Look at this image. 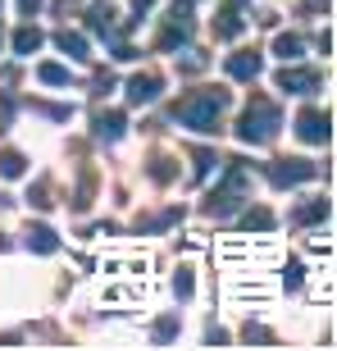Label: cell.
<instances>
[{
	"mask_svg": "<svg viewBox=\"0 0 337 351\" xmlns=\"http://www.w3.org/2000/svg\"><path fill=\"white\" fill-rule=\"evenodd\" d=\"M27 247L32 251H55V233L51 228H27Z\"/></svg>",
	"mask_w": 337,
	"mask_h": 351,
	"instance_id": "9",
	"label": "cell"
},
{
	"mask_svg": "<svg viewBox=\"0 0 337 351\" xmlns=\"http://www.w3.org/2000/svg\"><path fill=\"white\" fill-rule=\"evenodd\" d=\"M273 128H278V105L264 101V96H255L247 110V119H242V137L247 142H269Z\"/></svg>",
	"mask_w": 337,
	"mask_h": 351,
	"instance_id": "2",
	"label": "cell"
},
{
	"mask_svg": "<svg viewBox=\"0 0 337 351\" xmlns=\"http://www.w3.org/2000/svg\"><path fill=\"white\" fill-rule=\"evenodd\" d=\"M228 105V91H196V96H187V101H178V110L173 114L187 123V128L196 132H210L214 128V119H219V110Z\"/></svg>",
	"mask_w": 337,
	"mask_h": 351,
	"instance_id": "1",
	"label": "cell"
},
{
	"mask_svg": "<svg viewBox=\"0 0 337 351\" xmlns=\"http://www.w3.org/2000/svg\"><path fill=\"white\" fill-rule=\"evenodd\" d=\"M0 173H5V178H18V173H23V156L5 151V156H0Z\"/></svg>",
	"mask_w": 337,
	"mask_h": 351,
	"instance_id": "12",
	"label": "cell"
},
{
	"mask_svg": "<svg viewBox=\"0 0 337 351\" xmlns=\"http://www.w3.org/2000/svg\"><path fill=\"white\" fill-rule=\"evenodd\" d=\"M278 87H287V91H314V87H319V78L305 73V69H283V73H278Z\"/></svg>",
	"mask_w": 337,
	"mask_h": 351,
	"instance_id": "5",
	"label": "cell"
},
{
	"mask_svg": "<svg viewBox=\"0 0 337 351\" xmlns=\"http://www.w3.org/2000/svg\"><path fill=\"white\" fill-rule=\"evenodd\" d=\"M14 46H18V55L37 51V46H41V32H37V27H23V32H18V37H14Z\"/></svg>",
	"mask_w": 337,
	"mask_h": 351,
	"instance_id": "11",
	"label": "cell"
},
{
	"mask_svg": "<svg viewBox=\"0 0 337 351\" xmlns=\"http://www.w3.org/2000/svg\"><path fill=\"white\" fill-rule=\"evenodd\" d=\"M242 5H247V0H228V5H223V14H219V27H214L219 37H237V27H242L237 10H242Z\"/></svg>",
	"mask_w": 337,
	"mask_h": 351,
	"instance_id": "7",
	"label": "cell"
},
{
	"mask_svg": "<svg viewBox=\"0 0 337 351\" xmlns=\"http://www.w3.org/2000/svg\"><path fill=\"white\" fill-rule=\"evenodd\" d=\"M128 96H132L137 105H142V101H155V96H160V78H155V73H146V78L137 73V78L128 82Z\"/></svg>",
	"mask_w": 337,
	"mask_h": 351,
	"instance_id": "6",
	"label": "cell"
},
{
	"mask_svg": "<svg viewBox=\"0 0 337 351\" xmlns=\"http://www.w3.org/2000/svg\"><path fill=\"white\" fill-rule=\"evenodd\" d=\"M41 82H68V69H60V64H46V69H41Z\"/></svg>",
	"mask_w": 337,
	"mask_h": 351,
	"instance_id": "15",
	"label": "cell"
},
{
	"mask_svg": "<svg viewBox=\"0 0 337 351\" xmlns=\"http://www.w3.org/2000/svg\"><path fill=\"white\" fill-rule=\"evenodd\" d=\"M60 46H64L68 55H87V41H82V37H68V32H60Z\"/></svg>",
	"mask_w": 337,
	"mask_h": 351,
	"instance_id": "13",
	"label": "cell"
},
{
	"mask_svg": "<svg viewBox=\"0 0 337 351\" xmlns=\"http://www.w3.org/2000/svg\"><path fill=\"white\" fill-rule=\"evenodd\" d=\"M310 173H314V165H305V160H278L273 165V182H301Z\"/></svg>",
	"mask_w": 337,
	"mask_h": 351,
	"instance_id": "4",
	"label": "cell"
},
{
	"mask_svg": "<svg viewBox=\"0 0 337 351\" xmlns=\"http://www.w3.org/2000/svg\"><path fill=\"white\" fill-rule=\"evenodd\" d=\"M96 132H101V137H110V142H114L118 132H123V119H118V114H101V119H96Z\"/></svg>",
	"mask_w": 337,
	"mask_h": 351,
	"instance_id": "10",
	"label": "cell"
},
{
	"mask_svg": "<svg viewBox=\"0 0 337 351\" xmlns=\"http://www.w3.org/2000/svg\"><path fill=\"white\" fill-rule=\"evenodd\" d=\"M278 55H283V60H297V55H301V41L297 37H278Z\"/></svg>",
	"mask_w": 337,
	"mask_h": 351,
	"instance_id": "14",
	"label": "cell"
},
{
	"mask_svg": "<svg viewBox=\"0 0 337 351\" xmlns=\"http://www.w3.org/2000/svg\"><path fill=\"white\" fill-rule=\"evenodd\" d=\"M173 287H178V297H192V269H178Z\"/></svg>",
	"mask_w": 337,
	"mask_h": 351,
	"instance_id": "16",
	"label": "cell"
},
{
	"mask_svg": "<svg viewBox=\"0 0 337 351\" xmlns=\"http://www.w3.org/2000/svg\"><path fill=\"white\" fill-rule=\"evenodd\" d=\"M297 132L305 137V142H328V114H319V110H305V114L297 119Z\"/></svg>",
	"mask_w": 337,
	"mask_h": 351,
	"instance_id": "3",
	"label": "cell"
},
{
	"mask_svg": "<svg viewBox=\"0 0 337 351\" xmlns=\"http://www.w3.org/2000/svg\"><path fill=\"white\" fill-rule=\"evenodd\" d=\"M228 73H233V78H255L260 60H255V55H237V60H228Z\"/></svg>",
	"mask_w": 337,
	"mask_h": 351,
	"instance_id": "8",
	"label": "cell"
}]
</instances>
